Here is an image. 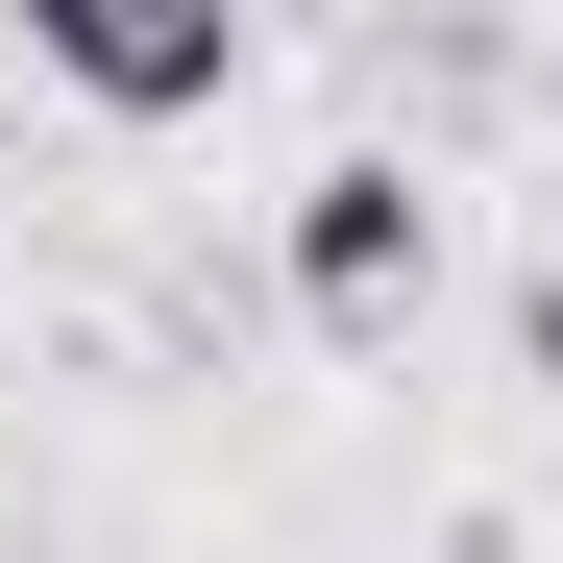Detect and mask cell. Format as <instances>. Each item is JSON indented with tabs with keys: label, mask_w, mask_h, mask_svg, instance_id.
<instances>
[{
	"label": "cell",
	"mask_w": 563,
	"mask_h": 563,
	"mask_svg": "<svg viewBox=\"0 0 563 563\" xmlns=\"http://www.w3.org/2000/svg\"><path fill=\"white\" fill-rule=\"evenodd\" d=\"M269 295H295L319 343H393V319L441 295V172H417V147H343V172H295V221H269Z\"/></svg>",
	"instance_id": "1"
},
{
	"label": "cell",
	"mask_w": 563,
	"mask_h": 563,
	"mask_svg": "<svg viewBox=\"0 0 563 563\" xmlns=\"http://www.w3.org/2000/svg\"><path fill=\"white\" fill-rule=\"evenodd\" d=\"M25 74H74L99 123H221L245 99V25L221 0H25Z\"/></svg>",
	"instance_id": "2"
}]
</instances>
